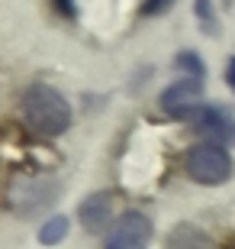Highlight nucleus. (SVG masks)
Returning <instances> with one entry per match:
<instances>
[{"mask_svg": "<svg viewBox=\"0 0 235 249\" xmlns=\"http://www.w3.org/2000/svg\"><path fill=\"white\" fill-rule=\"evenodd\" d=\"M19 110H23L26 126L36 136H62L74 120L71 104L64 101V94L55 91L52 84H29L23 91Z\"/></svg>", "mask_w": 235, "mask_h": 249, "instance_id": "1", "label": "nucleus"}, {"mask_svg": "<svg viewBox=\"0 0 235 249\" xmlns=\"http://www.w3.org/2000/svg\"><path fill=\"white\" fill-rule=\"evenodd\" d=\"M10 207L19 213V217H36V213L48 211L55 201H58V181L55 178H42V175H19L13 178V185L7 191Z\"/></svg>", "mask_w": 235, "mask_h": 249, "instance_id": "2", "label": "nucleus"}, {"mask_svg": "<svg viewBox=\"0 0 235 249\" xmlns=\"http://www.w3.org/2000/svg\"><path fill=\"white\" fill-rule=\"evenodd\" d=\"M187 175L200 185H222L232 175V156L219 142H200L187 152Z\"/></svg>", "mask_w": 235, "mask_h": 249, "instance_id": "3", "label": "nucleus"}, {"mask_svg": "<svg viewBox=\"0 0 235 249\" xmlns=\"http://www.w3.org/2000/svg\"><path fill=\"white\" fill-rule=\"evenodd\" d=\"M148 240H152V220L139 211H126L107 230L103 249H142Z\"/></svg>", "mask_w": 235, "mask_h": 249, "instance_id": "4", "label": "nucleus"}, {"mask_svg": "<svg viewBox=\"0 0 235 249\" xmlns=\"http://www.w3.org/2000/svg\"><path fill=\"white\" fill-rule=\"evenodd\" d=\"M161 107L171 117H193L203 107V78H181L161 91Z\"/></svg>", "mask_w": 235, "mask_h": 249, "instance_id": "5", "label": "nucleus"}, {"mask_svg": "<svg viewBox=\"0 0 235 249\" xmlns=\"http://www.w3.org/2000/svg\"><path fill=\"white\" fill-rule=\"evenodd\" d=\"M78 217H81L84 230L87 233H103L113 227V194L100 191V194H91L87 201L81 204V211H78Z\"/></svg>", "mask_w": 235, "mask_h": 249, "instance_id": "6", "label": "nucleus"}, {"mask_svg": "<svg viewBox=\"0 0 235 249\" xmlns=\"http://www.w3.org/2000/svg\"><path fill=\"white\" fill-rule=\"evenodd\" d=\"M168 249H216V246H213V240H209L200 227L181 223V227H174L171 236H168Z\"/></svg>", "mask_w": 235, "mask_h": 249, "instance_id": "7", "label": "nucleus"}, {"mask_svg": "<svg viewBox=\"0 0 235 249\" xmlns=\"http://www.w3.org/2000/svg\"><path fill=\"white\" fill-rule=\"evenodd\" d=\"M64 233H68V217H48L39 230V243L42 246H58L64 240Z\"/></svg>", "mask_w": 235, "mask_h": 249, "instance_id": "8", "label": "nucleus"}, {"mask_svg": "<svg viewBox=\"0 0 235 249\" xmlns=\"http://www.w3.org/2000/svg\"><path fill=\"white\" fill-rule=\"evenodd\" d=\"M174 68L177 71H187V78H203L206 74V65L200 62L197 52H181V55L174 58Z\"/></svg>", "mask_w": 235, "mask_h": 249, "instance_id": "9", "label": "nucleus"}, {"mask_svg": "<svg viewBox=\"0 0 235 249\" xmlns=\"http://www.w3.org/2000/svg\"><path fill=\"white\" fill-rule=\"evenodd\" d=\"M197 17L206 23V33L216 29V17H213V7H209V0H197Z\"/></svg>", "mask_w": 235, "mask_h": 249, "instance_id": "10", "label": "nucleus"}, {"mask_svg": "<svg viewBox=\"0 0 235 249\" xmlns=\"http://www.w3.org/2000/svg\"><path fill=\"white\" fill-rule=\"evenodd\" d=\"M171 3H174V0H145L142 13H148V17H158V13H164Z\"/></svg>", "mask_w": 235, "mask_h": 249, "instance_id": "11", "label": "nucleus"}, {"mask_svg": "<svg viewBox=\"0 0 235 249\" xmlns=\"http://www.w3.org/2000/svg\"><path fill=\"white\" fill-rule=\"evenodd\" d=\"M226 81H229V88L235 91V58H229V68H226Z\"/></svg>", "mask_w": 235, "mask_h": 249, "instance_id": "12", "label": "nucleus"}]
</instances>
